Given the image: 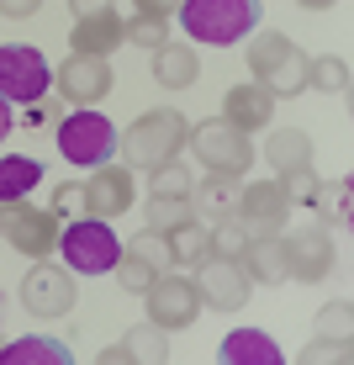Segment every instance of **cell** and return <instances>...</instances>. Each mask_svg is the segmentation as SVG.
I'll return each mask as SVG.
<instances>
[{"label": "cell", "instance_id": "cell-1", "mask_svg": "<svg viewBox=\"0 0 354 365\" xmlns=\"http://www.w3.org/2000/svg\"><path fill=\"white\" fill-rule=\"evenodd\" d=\"M264 0H180V27L191 43L233 48L259 27Z\"/></svg>", "mask_w": 354, "mask_h": 365}, {"label": "cell", "instance_id": "cell-2", "mask_svg": "<svg viewBox=\"0 0 354 365\" xmlns=\"http://www.w3.org/2000/svg\"><path fill=\"white\" fill-rule=\"evenodd\" d=\"M185 138H191V122H185L180 111H170V106L143 111L127 128V138H122V159H127L132 170H159L185 148Z\"/></svg>", "mask_w": 354, "mask_h": 365}, {"label": "cell", "instance_id": "cell-3", "mask_svg": "<svg viewBox=\"0 0 354 365\" xmlns=\"http://www.w3.org/2000/svg\"><path fill=\"white\" fill-rule=\"evenodd\" d=\"M58 255H64V270L80 275H111L122 259V238L111 233L106 217H69L58 228Z\"/></svg>", "mask_w": 354, "mask_h": 365}, {"label": "cell", "instance_id": "cell-4", "mask_svg": "<svg viewBox=\"0 0 354 365\" xmlns=\"http://www.w3.org/2000/svg\"><path fill=\"white\" fill-rule=\"evenodd\" d=\"M249 80H259L270 96H296L307 91V53L286 32H259L249 43Z\"/></svg>", "mask_w": 354, "mask_h": 365}, {"label": "cell", "instance_id": "cell-5", "mask_svg": "<svg viewBox=\"0 0 354 365\" xmlns=\"http://www.w3.org/2000/svg\"><path fill=\"white\" fill-rule=\"evenodd\" d=\"M53 138H58V154H64L69 165H80V170H95V165H106V159L117 154V128H111L95 106H74L53 128Z\"/></svg>", "mask_w": 354, "mask_h": 365}, {"label": "cell", "instance_id": "cell-6", "mask_svg": "<svg viewBox=\"0 0 354 365\" xmlns=\"http://www.w3.org/2000/svg\"><path fill=\"white\" fill-rule=\"evenodd\" d=\"M185 148H196V159H201V170H207V175H244L249 159H254L249 133L233 128L227 117H212V122H201V128H191Z\"/></svg>", "mask_w": 354, "mask_h": 365}, {"label": "cell", "instance_id": "cell-7", "mask_svg": "<svg viewBox=\"0 0 354 365\" xmlns=\"http://www.w3.org/2000/svg\"><path fill=\"white\" fill-rule=\"evenodd\" d=\"M58 228H64V217H58L53 207H27V201H0V238H6L11 249H21V255L43 259L58 249Z\"/></svg>", "mask_w": 354, "mask_h": 365}, {"label": "cell", "instance_id": "cell-8", "mask_svg": "<svg viewBox=\"0 0 354 365\" xmlns=\"http://www.w3.org/2000/svg\"><path fill=\"white\" fill-rule=\"evenodd\" d=\"M53 91V64L37 53L32 43H6L0 48V96L32 106L37 96Z\"/></svg>", "mask_w": 354, "mask_h": 365}, {"label": "cell", "instance_id": "cell-9", "mask_svg": "<svg viewBox=\"0 0 354 365\" xmlns=\"http://www.w3.org/2000/svg\"><path fill=\"white\" fill-rule=\"evenodd\" d=\"M111 64L106 58H95V53H69L64 64L53 69V91L69 101V106H95V101H106L111 96Z\"/></svg>", "mask_w": 354, "mask_h": 365}, {"label": "cell", "instance_id": "cell-10", "mask_svg": "<svg viewBox=\"0 0 354 365\" xmlns=\"http://www.w3.org/2000/svg\"><path fill=\"white\" fill-rule=\"evenodd\" d=\"M143 302H148V323H159L164 334L196 323V312L207 307L201 292H196V281H185V275H159V281L143 292Z\"/></svg>", "mask_w": 354, "mask_h": 365}, {"label": "cell", "instance_id": "cell-11", "mask_svg": "<svg viewBox=\"0 0 354 365\" xmlns=\"http://www.w3.org/2000/svg\"><path fill=\"white\" fill-rule=\"evenodd\" d=\"M21 307H27L32 318H64V312L74 307V281H69V270L37 259V265L27 270V281H21Z\"/></svg>", "mask_w": 354, "mask_h": 365}, {"label": "cell", "instance_id": "cell-12", "mask_svg": "<svg viewBox=\"0 0 354 365\" xmlns=\"http://www.w3.org/2000/svg\"><path fill=\"white\" fill-rule=\"evenodd\" d=\"M201 275H196V292H201V302L207 307H217V312H238L249 302V270L238 265V259H217V255H207L196 265Z\"/></svg>", "mask_w": 354, "mask_h": 365}, {"label": "cell", "instance_id": "cell-13", "mask_svg": "<svg viewBox=\"0 0 354 365\" xmlns=\"http://www.w3.org/2000/svg\"><path fill=\"white\" fill-rule=\"evenodd\" d=\"M286 212H291V196L275 180H249L244 196H238L233 217L249 228V238H254V233H281L286 228Z\"/></svg>", "mask_w": 354, "mask_h": 365}, {"label": "cell", "instance_id": "cell-14", "mask_svg": "<svg viewBox=\"0 0 354 365\" xmlns=\"http://www.w3.org/2000/svg\"><path fill=\"white\" fill-rule=\"evenodd\" d=\"M286 270L296 275V281H323L328 270H333V238L328 228H296L286 238Z\"/></svg>", "mask_w": 354, "mask_h": 365}, {"label": "cell", "instance_id": "cell-15", "mask_svg": "<svg viewBox=\"0 0 354 365\" xmlns=\"http://www.w3.org/2000/svg\"><path fill=\"white\" fill-rule=\"evenodd\" d=\"M85 196H90V217H122L132 207V170L122 165H95V175L85 180Z\"/></svg>", "mask_w": 354, "mask_h": 365}, {"label": "cell", "instance_id": "cell-16", "mask_svg": "<svg viewBox=\"0 0 354 365\" xmlns=\"http://www.w3.org/2000/svg\"><path fill=\"white\" fill-rule=\"evenodd\" d=\"M222 117L233 122V128H270V117H275V96L264 91L259 80H244V85H233V91L222 96Z\"/></svg>", "mask_w": 354, "mask_h": 365}, {"label": "cell", "instance_id": "cell-17", "mask_svg": "<svg viewBox=\"0 0 354 365\" xmlns=\"http://www.w3.org/2000/svg\"><path fill=\"white\" fill-rule=\"evenodd\" d=\"M238 196H244V175H207L201 185H191V212L207 222H222L238 212Z\"/></svg>", "mask_w": 354, "mask_h": 365}, {"label": "cell", "instance_id": "cell-18", "mask_svg": "<svg viewBox=\"0 0 354 365\" xmlns=\"http://www.w3.org/2000/svg\"><path fill=\"white\" fill-rule=\"evenodd\" d=\"M238 265L249 270V281H264V286H281L286 281V238L281 233H254L238 255Z\"/></svg>", "mask_w": 354, "mask_h": 365}, {"label": "cell", "instance_id": "cell-19", "mask_svg": "<svg viewBox=\"0 0 354 365\" xmlns=\"http://www.w3.org/2000/svg\"><path fill=\"white\" fill-rule=\"evenodd\" d=\"M222 365H281V344L264 329H233L217 349Z\"/></svg>", "mask_w": 354, "mask_h": 365}, {"label": "cell", "instance_id": "cell-20", "mask_svg": "<svg viewBox=\"0 0 354 365\" xmlns=\"http://www.w3.org/2000/svg\"><path fill=\"white\" fill-rule=\"evenodd\" d=\"M117 360H148V365H164V360H170V339H164L159 323H137V329L122 339V344L100 349V365H117Z\"/></svg>", "mask_w": 354, "mask_h": 365}, {"label": "cell", "instance_id": "cell-21", "mask_svg": "<svg viewBox=\"0 0 354 365\" xmlns=\"http://www.w3.org/2000/svg\"><path fill=\"white\" fill-rule=\"evenodd\" d=\"M43 159L32 154H0V201H27L43 185Z\"/></svg>", "mask_w": 354, "mask_h": 365}, {"label": "cell", "instance_id": "cell-22", "mask_svg": "<svg viewBox=\"0 0 354 365\" xmlns=\"http://www.w3.org/2000/svg\"><path fill=\"white\" fill-rule=\"evenodd\" d=\"M196 48L191 43H159L154 48V80L170 85V91H185V85H196Z\"/></svg>", "mask_w": 354, "mask_h": 365}, {"label": "cell", "instance_id": "cell-23", "mask_svg": "<svg viewBox=\"0 0 354 365\" xmlns=\"http://www.w3.org/2000/svg\"><path fill=\"white\" fill-rule=\"evenodd\" d=\"M264 154H270L275 175H281V170H307L312 165V138L301 128H275L270 143H264Z\"/></svg>", "mask_w": 354, "mask_h": 365}, {"label": "cell", "instance_id": "cell-24", "mask_svg": "<svg viewBox=\"0 0 354 365\" xmlns=\"http://www.w3.org/2000/svg\"><path fill=\"white\" fill-rule=\"evenodd\" d=\"M74 365V349H64L58 339H16L0 349V365Z\"/></svg>", "mask_w": 354, "mask_h": 365}, {"label": "cell", "instance_id": "cell-25", "mask_svg": "<svg viewBox=\"0 0 354 365\" xmlns=\"http://www.w3.org/2000/svg\"><path fill=\"white\" fill-rule=\"evenodd\" d=\"M74 53H95L106 58L111 48L122 43V16H95V21H74Z\"/></svg>", "mask_w": 354, "mask_h": 365}, {"label": "cell", "instance_id": "cell-26", "mask_svg": "<svg viewBox=\"0 0 354 365\" xmlns=\"http://www.w3.org/2000/svg\"><path fill=\"white\" fill-rule=\"evenodd\" d=\"M312 212H318V222L328 228V222H333L338 233L349 228V175H338L333 185H312Z\"/></svg>", "mask_w": 354, "mask_h": 365}, {"label": "cell", "instance_id": "cell-27", "mask_svg": "<svg viewBox=\"0 0 354 365\" xmlns=\"http://www.w3.org/2000/svg\"><path fill=\"white\" fill-rule=\"evenodd\" d=\"M164 238H170V259L175 265H201V259H207V228H201V217L170 228Z\"/></svg>", "mask_w": 354, "mask_h": 365}, {"label": "cell", "instance_id": "cell-28", "mask_svg": "<svg viewBox=\"0 0 354 365\" xmlns=\"http://www.w3.org/2000/svg\"><path fill=\"white\" fill-rule=\"evenodd\" d=\"M122 43H137L154 53L159 43H170V16H148V11H132L127 21H122Z\"/></svg>", "mask_w": 354, "mask_h": 365}, {"label": "cell", "instance_id": "cell-29", "mask_svg": "<svg viewBox=\"0 0 354 365\" xmlns=\"http://www.w3.org/2000/svg\"><path fill=\"white\" fill-rule=\"evenodd\" d=\"M307 91L349 96V64L344 58H307Z\"/></svg>", "mask_w": 354, "mask_h": 365}, {"label": "cell", "instance_id": "cell-30", "mask_svg": "<svg viewBox=\"0 0 354 365\" xmlns=\"http://www.w3.org/2000/svg\"><path fill=\"white\" fill-rule=\"evenodd\" d=\"M244 244H249V228H244L238 217L207 222V255H217V259H238V255H244Z\"/></svg>", "mask_w": 354, "mask_h": 365}, {"label": "cell", "instance_id": "cell-31", "mask_svg": "<svg viewBox=\"0 0 354 365\" xmlns=\"http://www.w3.org/2000/svg\"><path fill=\"white\" fill-rule=\"evenodd\" d=\"M191 196H148V228L154 233H170L180 222H191Z\"/></svg>", "mask_w": 354, "mask_h": 365}, {"label": "cell", "instance_id": "cell-32", "mask_svg": "<svg viewBox=\"0 0 354 365\" xmlns=\"http://www.w3.org/2000/svg\"><path fill=\"white\" fill-rule=\"evenodd\" d=\"M191 170L180 165V159H170V165L148 170V196H191Z\"/></svg>", "mask_w": 354, "mask_h": 365}, {"label": "cell", "instance_id": "cell-33", "mask_svg": "<svg viewBox=\"0 0 354 365\" xmlns=\"http://www.w3.org/2000/svg\"><path fill=\"white\" fill-rule=\"evenodd\" d=\"M127 255H137L143 265H154V270H170V265H175V259H170V238L154 233V228H143V233H137L132 244H127Z\"/></svg>", "mask_w": 354, "mask_h": 365}, {"label": "cell", "instance_id": "cell-34", "mask_svg": "<svg viewBox=\"0 0 354 365\" xmlns=\"http://www.w3.org/2000/svg\"><path fill=\"white\" fill-rule=\"evenodd\" d=\"M159 275H164V270H154V265H143V259H137V255H127V249H122V259H117V281L127 286V292H137V297H143L148 286L159 281Z\"/></svg>", "mask_w": 354, "mask_h": 365}, {"label": "cell", "instance_id": "cell-35", "mask_svg": "<svg viewBox=\"0 0 354 365\" xmlns=\"http://www.w3.org/2000/svg\"><path fill=\"white\" fill-rule=\"evenodd\" d=\"M53 212L58 217H90V196H85V180H64L53 191Z\"/></svg>", "mask_w": 354, "mask_h": 365}, {"label": "cell", "instance_id": "cell-36", "mask_svg": "<svg viewBox=\"0 0 354 365\" xmlns=\"http://www.w3.org/2000/svg\"><path fill=\"white\" fill-rule=\"evenodd\" d=\"M318 339H349V302H333L318 312Z\"/></svg>", "mask_w": 354, "mask_h": 365}, {"label": "cell", "instance_id": "cell-37", "mask_svg": "<svg viewBox=\"0 0 354 365\" xmlns=\"http://www.w3.org/2000/svg\"><path fill=\"white\" fill-rule=\"evenodd\" d=\"M275 185H281L291 201H307L312 185H318V175H312V165H307V170H281V175H275Z\"/></svg>", "mask_w": 354, "mask_h": 365}, {"label": "cell", "instance_id": "cell-38", "mask_svg": "<svg viewBox=\"0 0 354 365\" xmlns=\"http://www.w3.org/2000/svg\"><path fill=\"white\" fill-rule=\"evenodd\" d=\"M58 122H64V106L53 101V91L37 96V101H32V111H27V128L37 133V128H58Z\"/></svg>", "mask_w": 354, "mask_h": 365}, {"label": "cell", "instance_id": "cell-39", "mask_svg": "<svg viewBox=\"0 0 354 365\" xmlns=\"http://www.w3.org/2000/svg\"><path fill=\"white\" fill-rule=\"evenodd\" d=\"M301 360H349V339H323V344H307L301 349Z\"/></svg>", "mask_w": 354, "mask_h": 365}, {"label": "cell", "instance_id": "cell-40", "mask_svg": "<svg viewBox=\"0 0 354 365\" xmlns=\"http://www.w3.org/2000/svg\"><path fill=\"white\" fill-rule=\"evenodd\" d=\"M74 21H95V16H117V0H69Z\"/></svg>", "mask_w": 354, "mask_h": 365}, {"label": "cell", "instance_id": "cell-41", "mask_svg": "<svg viewBox=\"0 0 354 365\" xmlns=\"http://www.w3.org/2000/svg\"><path fill=\"white\" fill-rule=\"evenodd\" d=\"M37 6H43V0H0V16L27 21V16H37Z\"/></svg>", "mask_w": 354, "mask_h": 365}, {"label": "cell", "instance_id": "cell-42", "mask_svg": "<svg viewBox=\"0 0 354 365\" xmlns=\"http://www.w3.org/2000/svg\"><path fill=\"white\" fill-rule=\"evenodd\" d=\"M137 11H148V16H170V11H180V0H132Z\"/></svg>", "mask_w": 354, "mask_h": 365}, {"label": "cell", "instance_id": "cell-43", "mask_svg": "<svg viewBox=\"0 0 354 365\" xmlns=\"http://www.w3.org/2000/svg\"><path fill=\"white\" fill-rule=\"evenodd\" d=\"M11 133H16V117H11V101L0 96V143H6Z\"/></svg>", "mask_w": 354, "mask_h": 365}, {"label": "cell", "instance_id": "cell-44", "mask_svg": "<svg viewBox=\"0 0 354 365\" xmlns=\"http://www.w3.org/2000/svg\"><path fill=\"white\" fill-rule=\"evenodd\" d=\"M296 6H307V11H328V6H338V0H296Z\"/></svg>", "mask_w": 354, "mask_h": 365}]
</instances>
